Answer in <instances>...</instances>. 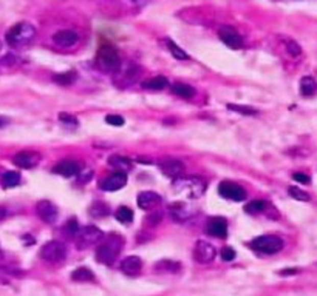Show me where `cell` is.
<instances>
[{
	"label": "cell",
	"mask_w": 317,
	"mask_h": 296,
	"mask_svg": "<svg viewBox=\"0 0 317 296\" xmlns=\"http://www.w3.org/2000/svg\"><path fill=\"white\" fill-rule=\"evenodd\" d=\"M283 43H285V48H286V51L292 56V57H297V56H300L302 54V46L296 42V40H292V39H283Z\"/></svg>",
	"instance_id": "4dcf8cb0"
},
{
	"label": "cell",
	"mask_w": 317,
	"mask_h": 296,
	"mask_svg": "<svg viewBox=\"0 0 317 296\" xmlns=\"http://www.w3.org/2000/svg\"><path fill=\"white\" fill-rule=\"evenodd\" d=\"M36 37V28L30 22H20L11 26L7 33V42L13 48L30 45Z\"/></svg>",
	"instance_id": "7a4b0ae2"
},
{
	"label": "cell",
	"mask_w": 317,
	"mask_h": 296,
	"mask_svg": "<svg viewBox=\"0 0 317 296\" xmlns=\"http://www.w3.org/2000/svg\"><path fill=\"white\" fill-rule=\"evenodd\" d=\"M160 168L167 177H172V179H178V177H181L186 170L184 164L180 159H163L160 162Z\"/></svg>",
	"instance_id": "5bb4252c"
},
{
	"label": "cell",
	"mask_w": 317,
	"mask_h": 296,
	"mask_svg": "<svg viewBox=\"0 0 317 296\" xmlns=\"http://www.w3.org/2000/svg\"><path fill=\"white\" fill-rule=\"evenodd\" d=\"M78 230H79V225H78L76 219H70V221H68V224H67V231H68L71 236H76Z\"/></svg>",
	"instance_id": "ab89813d"
},
{
	"label": "cell",
	"mask_w": 317,
	"mask_h": 296,
	"mask_svg": "<svg viewBox=\"0 0 317 296\" xmlns=\"http://www.w3.org/2000/svg\"><path fill=\"white\" fill-rule=\"evenodd\" d=\"M124 246V238L118 233H112L96 249V259L104 265H112L119 256Z\"/></svg>",
	"instance_id": "6da1fadb"
},
{
	"label": "cell",
	"mask_w": 317,
	"mask_h": 296,
	"mask_svg": "<svg viewBox=\"0 0 317 296\" xmlns=\"http://www.w3.org/2000/svg\"><path fill=\"white\" fill-rule=\"evenodd\" d=\"M235 250L232 249V247H225L223 250H222V258H223V261H226V262H229V261H232V259H235Z\"/></svg>",
	"instance_id": "f35d334b"
},
{
	"label": "cell",
	"mask_w": 317,
	"mask_h": 296,
	"mask_svg": "<svg viewBox=\"0 0 317 296\" xmlns=\"http://www.w3.org/2000/svg\"><path fill=\"white\" fill-rule=\"evenodd\" d=\"M0 49H2V42H0Z\"/></svg>",
	"instance_id": "7dc6e473"
},
{
	"label": "cell",
	"mask_w": 317,
	"mask_h": 296,
	"mask_svg": "<svg viewBox=\"0 0 317 296\" xmlns=\"http://www.w3.org/2000/svg\"><path fill=\"white\" fill-rule=\"evenodd\" d=\"M53 40H55L56 45H59L62 48H71L78 43L79 36L73 30H61L53 36Z\"/></svg>",
	"instance_id": "e0dca14e"
},
{
	"label": "cell",
	"mask_w": 317,
	"mask_h": 296,
	"mask_svg": "<svg viewBox=\"0 0 317 296\" xmlns=\"http://www.w3.org/2000/svg\"><path fill=\"white\" fill-rule=\"evenodd\" d=\"M116 219H118L119 222L129 224V222H132V219H133V211H132L129 207H119L118 211H116Z\"/></svg>",
	"instance_id": "836d02e7"
},
{
	"label": "cell",
	"mask_w": 317,
	"mask_h": 296,
	"mask_svg": "<svg viewBox=\"0 0 317 296\" xmlns=\"http://www.w3.org/2000/svg\"><path fill=\"white\" fill-rule=\"evenodd\" d=\"M119 268L126 273V275H138L142 268V261L138 256H127L121 261Z\"/></svg>",
	"instance_id": "ffe728a7"
},
{
	"label": "cell",
	"mask_w": 317,
	"mask_h": 296,
	"mask_svg": "<svg viewBox=\"0 0 317 296\" xmlns=\"http://www.w3.org/2000/svg\"><path fill=\"white\" fill-rule=\"evenodd\" d=\"M36 213L43 222H48V224L56 222L58 219V207L46 199H42L36 204Z\"/></svg>",
	"instance_id": "7c38bea8"
},
{
	"label": "cell",
	"mask_w": 317,
	"mask_h": 296,
	"mask_svg": "<svg viewBox=\"0 0 317 296\" xmlns=\"http://www.w3.org/2000/svg\"><path fill=\"white\" fill-rule=\"evenodd\" d=\"M71 279L73 281H79V282H85V281H93V272L87 267H79L71 273Z\"/></svg>",
	"instance_id": "83f0119b"
},
{
	"label": "cell",
	"mask_w": 317,
	"mask_h": 296,
	"mask_svg": "<svg viewBox=\"0 0 317 296\" xmlns=\"http://www.w3.org/2000/svg\"><path fill=\"white\" fill-rule=\"evenodd\" d=\"M90 213H91V216L101 218V216H105V214L109 213V207L105 205V204H102V202H96V204L91 207Z\"/></svg>",
	"instance_id": "d590c367"
},
{
	"label": "cell",
	"mask_w": 317,
	"mask_h": 296,
	"mask_svg": "<svg viewBox=\"0 0 317 296\" xmlns=\"http://www.w3.org/2000/svg\"><path fill=\"white\" fill-rule=\"evenodd\" d=\"M109 165L113 167L116 171H124L127 173L130 168H132V160L124 157V156H112L109 159Z\"/></svg>",
	"instance_id": "603a6c76"
},
{
	"label": "cell",
	"mask_w": 317,
	"mask_h": 296,
	"mask_svg": "<svg viewBox=\"0 0 317 296\" xmlns=\"http://www.w3.org/2000/svg\"><path fill=\"white\" fill-rule=\"evenodd\" d=\"M126 184H127V173L115 171L101 181V189L104 192H118V190L124 189Z\"/></svg>",
	"instance_id": "8fae6325"
},
{
	"label": "cell",
	"mask_w": 317,
	"mask_h": 296,
	"mask_svg": "<svg viewBox=\"0 0 317 296\" xmlns=\"http://www.w3.org/2000/svg\"><path fill=\"white\" fill-rule=\"evenodd\" d=\"M40 258L50 264H59L67 258V249L59 241H50L40 249Z\"/></svg>",
	"instance_id": "52a82bcc"
},
{
	"label": "cell",
	"mask_w": 317,
	"mask_h": 296,
	"mask_svg": "<svg viewBox=\"0 0 317 296\" xmlns=\"http://www.w3.org/2000/svg\"><path fill=\"white\" fill-rule=\"evenodd\" d=\"M96 64L104 71H115L121 67V57L112 45H102L97 49Z\"/></svg>",
	"instance_id": "277c9868"
},
{
	"label": "cell",
	"mask_w": 317,
	"mask_h": 296,
	"mask_svg": "<svg viewBox=\"0 0 317 296\" xmlns=\"http://www.w3.org/2000/svg\"><path fill=\"white\" fill-rule=\"evenodd\" d=\"M252 249L263 253V255H276L283 249V241L279 236L274 234H263L252 241Z\"/></svg>",
	"instance_id": "8992f818"
},
{
	"label": "cell",
	"mask_w": 317,
	"mask_h": 296,
	"mask_svg": "<svg viewBox=\"0 0 317 296\" xmlns=\"http://www.w3.org/2000/svg\"><path fill=\"white\" fill-rule=\"evenodd\" d=\"M180 268H181V264L174 259H161L153 265V270L160 273H177L180 272Z\"/></svg>",
	"instance_id": "44dd1931"
},
{
	"label": "cell",
	"mask_w": 317,
	"mask_h": 296,
	"mask_svg": "<svg viewBox=\"0 0 317 296\" xmlns=\"http://www.w3.org/2000/svg\"><path fill=\"white\" fill-rule=\"evenodd\" d=\"M215 256H217V250L212 244L203 239L197 241L193 249V259L198 264H210L215 259Z\"/></svg>",
	"instance_id": "ba28073f"
},
{
	"label": "cell",
	"mask_w": 317,
	"mask_h": 296,
	"mask_svg": "<svg viewBox=\"0 0 317 296\" xmlns=\"http://www.w3.org/2000/svg\"><path fill=\"white\" fill-rule=\"evenodd\" d=\"M161 204V196L155 192H142L138 195V205L142 210H153Z\"/></svg>",
	"instance_id": "d6986e66"
},
{
	"label": "cell",
	"mask_w": 317,
	"mask_h": 296,
	"mask_svg": "<svg viewBox=\"0 0 317 296\" xmlns=\"http://www.w3.org/2000/svg\"><path fill=\"white\" fill-rule=\"evenodd\" d=\"M10 124V119L8 117H4V116H0V128H4Z\"/></svg>",
	"instance_id": "ee69618b"
},
{
	"label": "cell",
	"mask_w": 317,
	"mask_h": 296,
	"mask_svg": "<svg viewBox=\"0 0 317 296\" xmlns=\"http://www.w3.org/2000/svg\"><path fill=\"white\" fill-rule=\"evenodd\" d=\"M105 122H107L109 125H113V127H123L124 125V117L118 116V114H109L107 117H105Z\"/></svg>",
	"instance_id": "74e56055"
},
{
	"label": "cell",
	"mask_w": 317,
	"mask_h": 296,
	"mask_svg": "<svg viewBox=\"0 0 317 296\" xmlns=\"http://www.w3.org/2000/svg\"><path fill=\"white\" fill-rule=\"evenodd\" d=\"M288 193L291 195V198L297 199V201H303V202H308L309 201V195L303 190H300L299 187H289L288 189Z\"/></svg>",
	"instance_id": "e575fe53"
},
{
	"label": "cell",
	"mask_w": 317,
	"mask_h": 296,
	"mask_svg": "<svg viewBox=\"0 0 317 296\" xmlns=\"http://www.w3.org/2000/svg\"><path fill=\"white\" fill-rule=\"evenodd\" d=\"M142 87H144L145 90H152V91H161V90H164L166 87H169V80H167L166 77H163V76H156V77H150V79H147V80L142 84Z\"/></svg>",
	"instance_id": "7402d4cb"
},
{
	"label": "cell",
	"mask_w": 317,
	"mask_h": 296,
	"mask_svg": "<svg viewBox=\"0 0 317 296\" xmlns=\"http://www.w3.org/2000/svg\"><path fill=\"white\" fill-rule=\"evenodd\" d=\"M228 110L231 111H235L238 114H245V116H254L257 114V110L252 108V106H243V105H237V103H228Z\"/></svg>",
	"instance_id": "1f68e13d"
},
{
	"label": "cell",
	"mask_w": 317,
	"mask_h": 296,
	"mask_svg": "<svg viewBox=\"0 0 317 296\" xmlns=\"http://www.w3.org/2000/svg\"><path fill=\"white\" fill-rule=\"evenodd\" d=\"M206 231L214 236V238H220L225 239L228 236V224L225 218H212L209 219L207 225H206Z\"/></svg>",
	"instance_id": "9a60e30c"
},
{
	"label": "cell",
	"mask_w": 317,
	"mask_h": 296,
	"mask_svg": "<svg viewBox=\"0 0 317 296\" xmlns=\"http://www.w3.org/2000/svg\"><path fill=\"white\" fill-rule=\"evenodd\" d=\"M169 213H170V218L175 221V222H186L189 219H192L195 214H197V210L189 204V202H184V201H178V202H174L170 204L169 207Z\"/></svg>",
	"instance_id": "9c48e42d"
},
{
	"label": "cell",
	"mask_w": 317,
	"mask_h": 296,
	"mask_svg": "<svg viewBox=\"0 0 317 296\" xmlns=\"http://www.w3.org/2000/svg\"><path fill=\"white\" fill-rule=\"evenodd\" d=\"M4 258V252H2V249H0V259Z\"/></svg>",
	"instance_id": "bcb514c9"
},
{
	"label": "cell",
	"mask_w": 317,
	"mask_h": 296,
	"mask_svg": "<svg viewBox=\"0 0 317 296\" xmlns=\"http://www.w3.org/2000/svg\"><path fill=\"white\" fill-rule=\"evenodd\" d=\"M218 36H220L222 42L232 49H240L243 46V37L232 26H228V25L222 26L218 31Z\"/></svg>",
	"instance_id": "4fadbf2b"
},
{
	"label": "cell",
	"mask_w": 317,
	"mask_h": 296,
	"mask_svg": "<svg viewBox=\"0 0 317 296\" xmlns=\"http://www.w3.org/2000/svg\"><path fill=\"white\" fill-rule=\"evenodd\" d=\"M59 121L68 127H78V119L73 116V114H68V113H61L59 114Z\"/></svg>",
	"instance_id": "8d00e7d4"
},
{
	"label": "cell",
	"mask_w": 317,
	"mask_h": 296,
	"mask_svg": "<svg viewBox=\"0 0 317 296\" xmlns=\"http://www.w3.org/2000/svg\"><path fill=\"white\" fill-rule=\"evenodd\" d=\"M2 182L5 187H16L20 182V174L17 171H7L2 177Z\"/></svg>",
	"instance_id": "f1b7e54d"
},
{
	"label": "cell",
	"mask_w": 317,
	"mask_h": 296,
	"mask_svg": "<svg viewBox=\"0 0 317 296\" xmlns=\"http://www.w3.org/2000/svg\"><path fill=\"white\" fill-rule=\"evenodd\" d=\"M175 192L189 199L201 198L206 192V182L201 177H178L175 181Z\"/></svg>",
	"instance_id": "3957f363"
},
{
	"label": "cell",
	"mask_w": 317,
	"mask_h": 296,
	"mask_svg": "<svg viewBox=\"0 0 317 296\" xmlns=\"http://www.w3.org/2000/svg\"><path fill=\"white\" fill-rule=\"evenodd\" d=\"M218 193L222 198L228 199V201H235V202H241L246 199V192L243 187H240L235 182L231 181H223L218 185Z\"/></svg>",
	"instance_id": "30bf717a"
},
{
	"label": "cell",
	"mask_w": 317,
	"mask_h": 296,
	"mask_svg": "<svg viewBox=\"0 0 317 296\" xmlns=\"http://www.w3.org/2000/svg\"><path fill=\"white\" fill-rule=\"evenodd\" d=\"M56 174H61L64 177H71V176H76L81 173V165L76 162V160H71V159H65L62 162H59L55 168H53Z\"/></svg>",
	"instance_id": "ac0fdd59"
},
{
	"label": "cell",
	"mask_w": 317,
	"mask_h": 296,
	"mask_svg": "<svg viewBox=\"0 0 317 296\" xmlns=\"http://www.w3.org/2000/svg\"><path fill=\"white\" fill-rule=\"evenodd\" d=\"M13 162L19 168H33L40 162V154L37 151H20L14 156Z\"/></svg>",
	"instance_id": "2e32d148"
},
{
	"label": "cell",
	"mask_w": 317,
	"mask_h": 296,
	"mask_svg": "<svg viewBox=\"0 0 317 296\" xmlns=\"http://www.w3.org/2000/svg\"><path fill=\"white\" fill-rule=\"evenodd\" d=\"M315 91H317V82H315V79H312L309 76L302 77V80H300V93L303 96H312Z\"/></svg>",
	"instance_id": "cb8c5ba5"
},
{
	"label": "cell",
	"mask_w": 317,
	"mask_h": 296,
	"mask_svg": "<svg viewBox=\"0 0 317 296\" xmlns=\"http://www.w3.org/2000/svg\"><path fill=\"white\" fill-rule=\"evenodd\" d=\"M266 207H268V204H266L265 201H252V202H249V204L245 207V210H246V213H249V214H257V213L265 211Z\"/></svg>",
	"instance_id": "f546056e"
},
{
	"label": "cell",
	"mask_w": 317,
	"mask_h": 296,
	"mask_svg": "<svg viewBox=\"0 0 317 296\" xmlns=\"http://www.w3.org/2000/svg\"><path fill=\"white\" fill-rule=\"evenodd\" d=\"M166 45H167V49L170 51V54H172L175 59H178V61H187V59H189V54H187L181 46H178L174 40L166 39Z\"/></svg>",
	"instance_id": "484cf974"
},
{
	"label": "cell",
	"mask_w": 317,
	"mask_h": 296,
	"mask_svg": "<svg viewBox=\"0 0 317 296\" xmlns=\"http://www.w3.org/2000/svg\"><path fill=\"white\" fill-rule=\"evenodd\" d=\"M5 216H7V208L5 207H0V221H2Z\"/></svg>",
	"instance_id": "f6af8a7d"
},
{
	"label": "cell",
	"mask_w": 317,
	"mask_h": 296,
	"mask_svg": "<svg viewBox=\"0 0 317 296\" xmlns=\"http://www.w3.org/2000/svg\"><path fill=\"white\" fill-rule=\"evenodd\" d=\"M296 273H299L297 268H286V270H280V272H279V275H282V276H286V275H296Z\"/></svg>",
	"instance_id": "7bdbcfd3"
},
{
	"label": "cell",
	"mask_w": 317,
	"mask_h": 296,
	"mask_svg": "<svg viewBox=\"0 0 317 296\" xmlns=\"http://www.w3.org/2000/svg\"><path fill=\"white\" fill-rule=\"evenodd\" d=\"M172 93L175 96L183 97V99H189V97H192L195 94V90L190 85H187V84H180L178 82V84H174L172 85Z\"/></svg>",
	"instance_id": "d4e9b609"
},
{
	"label": "cell",
	"mask_w": 317,
	"mask_h": 296,
	"mask_svg": "<svg viewBox=\"0 0 317 296\" xmlns=\"http://www.w3.org/2000/svg\"><path fill=\"white\" fill-rule=\"evenodd\" d=\"M292 179L300 182V184H308L309 182V176L305 174V173H294L292 174Z\"/></svg>",
	"instance_id": "60d3db41"
},
{
	"label": "cell",
	"mask_w": 317,
	"mask_h": 296,
	"mask_svg": "<svg viewBox=\"0 0 317 296\" xmlns=\"http://www.w3.org/2000/svg\"><path fill=\"white\" fill-rule=\"evenodd\" d=\"M104 239V233L101 228H97L96 225H85V227H79L75 241L78 249L84 250L88 247H93L96 244H99Z\"/></svg>",
	"instance_id": "5b68a950"
},
{
	"label": "cell",
	"mask_w": 317,
	"mask_h": 296,
	"mask_svg": "<svg viewBox=\"0 0 317 296\" xmlns=\"http://www.w3.org/2000/svg\"><path fill=\"white\" fill-rule=\"evenodd\" d=\"M76 77H78L76 71H65V73H59L53 76V82L67 87V85H71L76 80Z\"/></svg>",
	"instance_id": "4316f807"
},
{
	"label": "cell",
	"mask_w": 317,
	"mask_h": 296,
	"mask_svg": "<svg viewBox=\"0 0 317 296\" xmlns=\"http://www.w3.org/2000/svg\"><path fill=\"white\" fill-rule=\"evenodd\" d=\"M123 79H127V82H135L138 79V67L135 64H129L126 70H123Z\"/></svg>",
	"instance_id": "d6a6232c"
},
{
	"label": "cell",
	"mask_w": 317,
	"mask_h": 296,
	"mask_svg": "<svg viewBox=\"0 0 317 296\" xmlns=\"http://www.w3.org/2000/svg\"><path fill=\"white\" fill-rule=\"evenodd\" d=\"M147 222H149V225H158L161 222V213H155V214H152V216H149L147 218Z\"/></svg>",
	"instance_id": "b9f144b4"
}]
</instances>
